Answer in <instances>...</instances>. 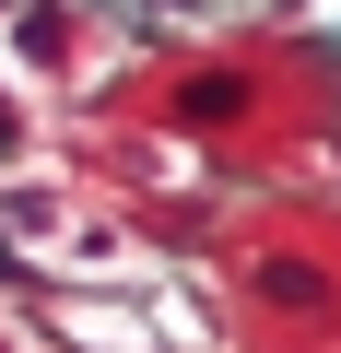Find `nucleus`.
Returning <instances> with one entry per match:
<instances>
[{
    "label": "nucleus",
    "mask_w": 341,
    "mask_h": 353,
    "mask_svg": "<svg viewBox=\"0 0 341 353\" xmlns=\"http://www.w3.org/2000/svg\"><path fill=\"white\" fill-rule=\"evenodd\" d=\"M12 224H24L59 271H130V236H106V224H94V212H71V201H24Z\"/></svg>",
    "instance_id": "1"
}]
</instances>
